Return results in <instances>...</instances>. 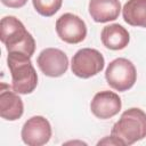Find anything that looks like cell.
Masks as SVG:
<instances>
[{"mask_svg": "<svg viewBox=\"0 0 146 146\" xmlns=\"http://www.w3.org/2000/svg\"><path fill=\"white\" fill-rule=\"evenodd\" d=\"M0 39L8 52H22L30 57L34 54L35 41L32 34L14 16H6L1 19Z\"/></svg>", "mask_w": 146, "mask_h": 146, "instance_id": "obj_1", "label": "cell"}, {"mask_svg": "<svg viewBox=\"0 0 146 146\" xmlns=\"http://www.w3.org/2000/svg\"><path fill=\"white\" fill-rule=\"evenodd\" d=\"M111 135L120 140L122 146L144 139L146 137V113L137 107L124 111L113 124Z\"/></svg>", "mask_w": 146, "mask_h": 146, "instance_id": "obj_2", "label": "cell"}, {"mask_svg": "<svg viewBox=\"0 0 146 146\" xmlns=\"http://www.w3.org/2000/svg\"><path fill=\"white\" fill-rule=\"evenodd\" d=\"M7 64L11 74V88L17 94H31L38 84V75L31 57L22 52H8Z\"/></svg>", "mask_w": 146, "mask_h": 146, "instance_id": "obj_3", "label": "cell"}, {"mask_svg": "<svg viewBox=\"0 0 146 146\" xmlns=\"http://www.w3.org/2000/svg\"><path fill=\"white\" fill-rule=\"evenodd\" d=\"M105 79L110 87L117 91H125L130 89L137 80V71L131 60L127 58L113 59L106 71Z\"/></svg>", "mask_w": 146, "mask_h": 146, "instance_id": "obj_4", "label": "cell"}, {"mask_svg": "<svg viewBox=\"0 0 146 146\" xmlns=\"http://www.w3.org/2000/svg\"><path fill=\"white\" fill-rule=\"evenodd\" d=\"M104 65L105 59L97 49L82 48L72 57L71 70L78 78L88 79L102 72Z\"/></svg>", "mask_w": 146, "mask_h": 146, "instance_id": "obj_5", "label": "cell"}, {"mask_svg": "<svg viewBox=\"0 0 146 146\" xmlns=\"http://www.w3.org/2000/svg\"><path fill=\"white\" fill-rule=\"evenodd\" d=\"M56 32L64 42L75 44L84 40L87 26L82 18L72 13H66L56 21Z\"/></svg>", "mask_w": 146, "mask_h": 146, "instance_id": "obj_6", "label": "cell"}, {"mask_svg": "<svg viewBox=\"0 0 146 146\" xmlns=\"http://www.w3.org/2000/svg\"><path fill=\"white\" fill-rule=\"evenodd\" d=\"M21 136L24 144L29 146H42L51 137V125L46 117L35 115L24 123Z\"/></svg>", "mask_w": 146, "mask_h": 146, "instance_id": "obj_7", "label": "cell"}, {"mask_svg": "<svg viewBox=\"0 0 146 146\" xmlns=\"http://www.w3.org/2000/svg\"><path fill=\"white\" fill-rule=\"evenodd\" d=\"M36 64L44 75L50 78H58L67 71L68 58L60 49L46 48L39 54Z\"/></svg>", "mask_w": 146, "mask_h": 146, "instance_id": "obj_8", "label": "cell"}, {"mask_svg": "<svg viewBox=\"0 0 146 146\" xmlns=\"http://www.w3.org/2000/svg\"><path fill=\"white\" fill-rule=\"evenodd\" d=\"M121 106L122 103L119 95L108 90L97 92L90 103V110L92 114L102 120L115 116L120 112Z\"/></svg>", "mask_w": 146, "mask_h": 146, "instance_id": "obj_9", "label": "cell"}, {"mask_svg": "<svg viewBox=\"0 0 146 146\" xmlns=\"http://www.w3.org/2000/svg\"><path fill=\"white\" fill-rule=\"evenodd\" d=\"M24 112V105L16 91L6 83H1L0 90V115L8 121L18 120Z\"/></svg>", "mask_w": 146, "mask_h": 146, "instance_id": "obj_10", "label": "cell"}, {"mask_svg": "<svg viewBox=\"0 0 146 146\" xmlns=\"http://www.w3.org/2000/svg\"><path fill=\"white\" fill-rule=\"evenodd\" d=\"M121 3L119 0H90L89 14L97 23H106L119 17Z\"/></svg>", "mask_w": 146, "mask_h": 146, "instance_id": "obj_11", "label": "cell"}, {"mask_svg": "<svg viewBox=\"0 0 146 146\" xmlns=\"http://www.w3.org/2000/svg\"><path fill=\"white\" fill-rule=\"evenodd\" d=\"M100 39L103 44L111 50H121L130 41L129 32L120 24H111L103 29Z\"/></svg>", "mask_w": 146, "mask_h": 146, "instance_id": "obj_12", "label": "cell"}, {"mask_svg": "<svg viewBox=\"0 0 146 146\" xmlns=\"http://www.w3.org/2000/svg\"><path fill=\"white\" fill-rule=\"evenodd\" d=\"M122 15L129 25L146 27V0H128L122 8Z\"/></svg>", "mask_w": 146, "mask_h": 146, "instance_id": "obj_13", "label": "cell"}, {"mask_svg": "<svg viewBox=\"0 0 146 146\" xmlns=\"http://www.w3.org/2000/svg\"><path fill=\"white\" fill-rule=\"evenodd\" d=\"M32 3L40 15L50 17L60 9L63 0H32Z\"/></svg>", "mask_w": 146, "mask_h": 146, "instance_id": "obj_14", "label": "cell"}, {"mask_svg": "<svg viewBox=\"0 0 146 146\" xmlns=\"http://www.w3.org/2000/svg\"><path fill=\"white\" fill-rule=\"evenodd\" d=\"M1 2L9 8H21L25 6L27 0H1Z\"/></svg>", "mask_w": 146, "mask_h": 146, "instance_id": "obj_15", "label": "cell"}, {"mask_svg": "<svg viewBox=\"0 0 146 146\" xmlns=\"http://www.w3.org/2000/svg\"><path fill=\"white\" fill-rule=\"evenodd\" d=\"M97 145H121V146H122L121 141H120V140H117V139H116L115 137H113L112 135H111V136L105 137V138H104V139H102V140H99Z\"/></svg>", "mask_w": 146, "mask_h": 146, "instance_id": "obj_16", "label": "cell"}]
</instances>
